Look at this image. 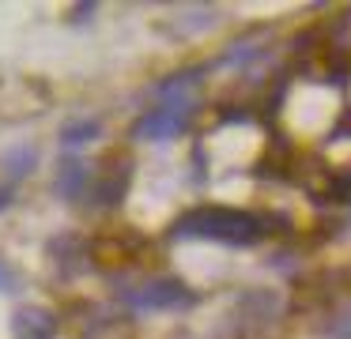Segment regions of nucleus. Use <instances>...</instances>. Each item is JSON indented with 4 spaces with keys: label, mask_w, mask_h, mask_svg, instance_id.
I'll return each mask as SVG.
<instances>
[{
    "label": "nucleus",
    "mask_w": 351,
    "mask_h": 339,
    "mask_svg": "<svg viewBox=\"0 0 351 339\" xmlns=\"http://www.w3.org/2000/svg\"><path fill=\"white\" fill-rule=\"evenodd\" d=\"M95 136H99V121H76V125H69L61 132V143L64 147H80V143L95 140Z\"/></svg>",
    "instance_id": "39448f33"
},
{
    "label": "nucleus",
    "mask_w": 351,
    "mask_h": 339,
    "mask_svg": "<svg viewBox=\"0 0 351 339\" xmlns=\"http://www.w3.org/2000/svg\"><path fill=\"white\" fill-rule=\"evenodd\" d=\"M84 181H87L84 166H80V162H64L61 177H57V192H61V196H76V192H80V185H84Z\"/></svg>",
    "instance_id": "423d86ee"
},
{
    "label": "nucleus",
    "mask_w": 351,
    "mask_h": 339,
    "mask_svg": "<svg viewBox=\"0 0 351 339\" xmlns=\"http://www.w3.org/2000/svg\"><path fill=\"white\" fill-rule=\"evenodd\" d=\"M178 238H204L219 245H257L265 238V223L238 208H197L174 223Z\"/></svg>",
    "instance_id": "f257e3e1"
},
{
    "label": "nucleus",
    "mask_w": 351,
    "mask_h": 339,
    "mask_svg": "<svg viewBox=\"0 0 351 339\" xmlns=\"http://www.w3.org/2000/svg\"><path fill=\"white\" fill-rule=\"evenodd\" d=\"M16 336L19 339H53L57 324L46 309H19L16 313Z\"/></svg>",
    "instance_id": "20e7f679"
},
{
    "label": "nucleus",
    "mask_w": 351,
    "mask_h": 339,
    "mask_svg": "<svg viewBox=\"0 0 351 339\" xmlns=\"http://www.w3.org/2000/svg\"><path fill=\"white\" fill-rule=\"evenodd\" d=\"M193 294L185 283L178 279H147L136 294H132V305L140 309H178V305H189Z\"/></svg>",
    "instance_id": "f03ea898"
},
{
    "label": "nucleus",
    "mask_w": 351,
    "mask_h": 339,
    "mask_svg": "<svg viewBox=\"0 0 351 339\" xmlns=\"http://www.w3.org/2000/svg\"><path fill=\"white\" fill-rule=\"evenodd\" d=\"M185 128H189V102H174L167 110L147 113L136 125V132L147 136V140H170V136H182Z\"/></svg>",
    "instance_id": "7ed1b4c3"
},
{
    "label": "nucleus",
    "mask_w": 351,
    "mask_h": 339,
    "mask_svg": "<svg viewBox=\"0 0 351 339\" xmlns=\"http://www.w3.org/2000/svg\"><path fill=\"white\" fill-rule=\"evenodd\" d=\"M12 283H16V279H12V275H8V271L0 268V286H12Z\"/></svg>",
    "instance_id": "0eeeda50"
}]
</instances>
